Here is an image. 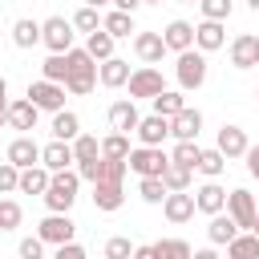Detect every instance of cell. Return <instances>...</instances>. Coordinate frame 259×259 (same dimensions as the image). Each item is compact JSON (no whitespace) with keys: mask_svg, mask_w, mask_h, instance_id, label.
I'll use <instances>...</instances> for the list:
<instances>
[{"mask_svg":"<svg viewBox=\"0 0 259 259\" xmlns=\"http://www.w3.org/2000/svg\"><path fill=\"white\" fill-rule=\"evenodd\" d=\"M138 121H142L138 101H113V105H109V125H113L117 134H134Z\"/></svg>","mask_w":259,"mask_h":259,"instance_id":"obj_23","label":"cell"},{"mask_svg":"<svg viewBox=\"0 0 259 259\" xmlns=\"http://www.w3.org/2000/svg\"><path fill=\"white\" fill-rule=\"evenodd\" d=\"M194 170H198V174H206V178H219V174L227 170V158L210 146V150H202V154H198V166H194Z\"/></svg>","mask_w":259,"mask_h":259,"instance_id":"obj_37","label":"cell"},{"mask_svg":"<svg viewBox=\"0 0 259 259\" xmlns=\"http://www.w3.org/2000/svg\"><path fill=\"white\" fill-rule=\"evenodd\" d=\"M190 259H219L214 247H202V251H190Z\"/></svg>","mask_w":259,"mask_h":259,"instance_id":"obj_53","label":"cell"},{"mask_svg":"<svg viewBox=\"0 0 259 259\" xmlns=\"http://www.w3.org/2000/svg\"><path fill=\"white\" fill-rule=\"evenodd\" d=\"M113 8H117V12H130V16H134V12L142 8V0H113Z\"/></svg>","mask_w":259,"mask_h":259,"instance_id":"obj_52","label":"cell"},{"mask_svg":"<svg viewBox=\"0 0 259 259\" xmlns=\"http://www.w3.org/2000/svg\"><path fill=\"white\" fill-rule=\"evenodd\" d=\"M142 4H162V0H142Z\"/></svg>","mask_w":259,"mask_h":259,"instance_id":"obj_59","label":"cell"},{"mask_svg":"<svg viewBox=\"0 0 259 259\" xmlns=\"http://www.w3.org/2000/svg\"><path fill=\"white\" fill-rule=\"evenodd\" d=\"M162 45H166V53H186V49H194V24H190V20H170V24L162 28Z\"/></svg>","mask_w":259,"mask_h":259,"instance_id":"obj_15","label":"cell"},{"mask_svg":"<svg viewBox=\"0 0 259 259\" xmlns=\"http://www.w3.org/2000/svg\"><path fill=\"white\" fill-rule=\"evenodd\" d=\"M101 28H105L113 40H121V36H130V32H138V28H134V16H130V12H117V8H109V12L101 16Z\"/></svg>","mask_w":259,"mask_h":259,"instance_id":"obj_28","label":"cell"},{"mask_svg":"<svg viewBox=\"0 0 259 259\" xmlns=\"http://www.w3.org/2000/svg\"><path fill=\"white\" fill-rule=\"evenodd\" d=\"M73 28H77V32H85V36H89V32H97V28H101V12H97V8H89V4H81V8L73 12Z\"/></svg>","mask_w":259,"mask_h":259,"instance_id":"obj_39","label":"cell"},{"mask_svg":"<svg viewBox=\"0 0 259 259\" xmlns=\"http://www.w3.org/2000/svg\"><path fill=\"white\" fill-rule=\"evenodd\" d=\"M125 85H130V101H150V97H158V93L166 89V77H162V69H154V65H138Z\"/></svg>","mask_w":259,"mask_h":259,"instance_id":"obj_5","label":"cell"},{"mask_svg":"<svg viewBox=\"0 0 259 259\" xmlns=\"http://www.w3.org/2000/svg\"><path fill=\"white\" fill-rule=\"evenodd\" d=\"M93 85H97V61L85 53V49H69V73H65V93H73V97H85V93H93Z\"/></svg>","mask_w":259,"mask_h":259,"instance_id":"obj_2","label":"cell"},{"mask_svg":"<svg viewBox=\"0 0 259 259\" xmlns=\"http://www.w3.org/2000/svg\"><path fill=\"white\" fill-rule=\"evenodd\" d=\"M36 235H40V243H45V247H61V243H73V235H77V223H73L69 214H57V210H49V214L36 223Z\"/></svg>","mask_w":259,"mask_h":259,"instance_id":"obj_6","label":"cell"},{"mask_svg":"<svg viewBox=\"0 0 259 259\" xmlns=\"http://www.w3.org/2000/svg\"><path fill=\"white\" fill-rule=\"evenodd\" d=\"M16 255H20V259H45V243H40V235H28V239H20Z\"/></svg>","mask_w":259,"mask_h":259,"instance_id":"obj_46","label":"cell"},{"mask_svg":"<svg viewBox=\"0 0 259 259\" xmlns=\"http://www.w3.org/2000/svg\"><path fill=\"white\" fill-rule=\"evenodd\" d=\"M243 158H247V174H251V178H259V146H247V154H243Z\"/></svg>","mask_w":259,"mask_h":259,"instance_id":"obj_51","label":"cell"},{"mask_svg":"<svg viewBox=\"0 0 259 259\" xmlns=\"http://www.w3.org/2000/svg\"><path fill=\"white\" fill-rule=\"evenodd\" d=\"M40 166L53 174V170H69L73 166V142H49V146H40Z\"/></svg>","mask_w":259,"mask_h":259,"instance_id":"obj_21","label":"cell"},{"mask_svg":"<svg viewBox=\"0 0 259 259\" xmlns=\"http://www.w3.org/2000/svg\"><path fill=\"white\" fill-rule=\"evenodd\" d=\"M130 61H121V57H109V61H97V81L105 85V89H121L125 81H130Z\"/></svg>","mask_w":259,"mask_h":259,"instance_id":"obj_20","label":"cell"},{"mask_svg":"<svg viewBox=\"0 0 259 259\" xmlns=\"http://www.w3.org/2000/svg\"><path fill=\"white\" fill-rule=\"evenodd\" d=\"M223 206H227V190L219 186V178H210V182H202L194 190V210L198 214H219Z\"/></svg>","mask_w":259,"mask_h":259,"instance_id":"obj_19","label":"cell"},{"mask_svg":"<svg viewBox=\"0 0 259 259\" xmlns=\"http://www.w3.org/2000/svg\"><path fill=\"white\" fill-rule=\"evenodd\" d=\"M255 97H259V93H255Z\"/></svg>","mask_w":259,"mask_h":259,"instance_id":"obj_62","label":"cell"},{"mask_svg":"<svg viewBox=\"0 0 259 259\" xmlns=\"http://www.w3.org/2000/svg\"><path fill=\"white\" fill-rule=\"evenodd\" d=\"M0 97H8V81L4 77H0Z\"/></svg>","mask_w":259,"mask_h":259,"instance_id":"obj_56","label":"cell"},{"mask_svg":"<svg viewBox=\"0 0 259 259\" xmlns=\"http://www.w3.org/2000/svg\"><path fill=\"white\" fill-rule=\"evenodd\" d=\"M231 65L235 69H255L259 65V45H255L251 32H243V36L231 40Z\"/></svg>","mask_w":259,"mask_h":259,"instance_id":"obj_22","label":"cell"},{"mask_svg":"<svg viewBox=\"0 0 259 259\" xmlns=\"http://www.w3.org/2000/svg\"><path fill=\"white\" fill-rule=\"evenodd\" d=\"M158 251H162V259H190V243L186 239H158Z\"/></svg>","mask_w":259,"mask_h":259,"instance_id":"obj_43","label":"cell"},{"mask_svg":"<svg viewBox=\"0 0 259 259\" xmlns=\"http://www.w3.org/2000/svg\"><path fill=\"white\" fill-rule=\"evenodd\" d=\"M36 109H45V113H57V109H65V85H57V81H28V93H24Z\"/></svg>","mask_w":259,"mask_h":259,"instance_id":"obj_9","label":"cell"},{"mask_svg":"<svg viewBox=\"0 0 259 259\" xmlns=\"http://www.w3.org/2000/svg\"><path fill=\"white\" fill-rule=\"evenodd\" d=\"M130 255H134V243H130L125 235L105 239V259H130Z\"/></svg>","mask_w":259,"mask_h":259,"instance_id":"obj_45","label":"cell"},{"mask_svg":"<svg viewBox=\"0 0 259 259\" xmlns=\"http://www.w3.org/2000/svg\"><path fill=\"white\" fill-rule=\"evenodd\" d=\"M198 8H202V20H227L231 16V0H198Z\"/></svg>","mask_w":259,"mask_h":259,"instance_id":"obj_44","label":"cell"},{"mask_svg":"<svg viewBox=\"0 0 259 259\" xmlns=\"http://www.w3.org/2000/svg\"><path fill=\"white\" fill-rule=\"evenodd\" d=\"M198 130H202V113L182 105L174 117H170V138L174 142H198Z\"/></svg>","mask_w":259,"mask_h":259,"instance_id":"obj_11","label":"cell"},{"mask_svg":"<svg viewBox=\"0 0 259 259\" xmlns=\"http://www.w3.org/2000/svg\"><path fill=\"white\" fill-rule=\"evenodd\" d=\"M239 235V223L227 214V210H219V214H210V223H206V239L214 243V247H227L231 239Z\"/></svg>","mask_w":259,"mask_h":259,"instance_id":"obj_25","label":"cell"},{"mask_svg":"<svg viewBox=\"0 0 259 259\" xmlns=\"http://www.w3.org/2000/svg\"><path fill=\"white\" fill-rule=\"evenodd\" d=\"M150 105H154L158 117H174V113L186 105V93H182V89H162L158 97H150Z\"/></svg>","mask_w":259,"mask_h":259,"instance_id":"obj_29","label":"cell"},{"mask_svg":"<svg viewBox=\"0 0 259 259\" xmlns=\"http://www.w3.org/2000/svg\"><path fill=\"white\" fill-rule=\"evenodd\" d=\"M85 4H89V8H97V12H101V8H109V4H113V0H85Z\"/></svg>","mask_w":259,"mask_h":259,"instance_id":"obj_54","label":"cell"},{"mask_svg":"<svg viewBox=\"0 0 259 259\" xmlns=\"http://www.w3.org/2000/svg\"><path fill=\"white\" fill-rule=\"evenodd\" d=\"M77 134H81V117L73 109H57L53 113V138L57 142H73Z\"/></svg>","mask_w":259,"mask_h":259,"instance_id":"obj_27","label":"cell"},{"mask_svg":"<svg viewBox=\"0 0 259 259\" xmlns=\"http://www.w3.org/2000/svg\"><path fill=\"white\" fill-rule=\"evenodd\" d=\"M16 182H20V170H16L12 162H0V194H12Z\"/></svg>","mask_w":259,"mask_h":259,"instance_id":"obj_47","label":"cell"},{"mask_svg":"<svg viewBox=\"0 0 259 259\" xmlns=\"http://www.w3.org/2000/svg\"><path fill=\"white\" fill-rule=\"evenodd\" d=\"M182 4H198V0H182Z\"/></svg>","mask_w":259,"mask_h":259,"instance_id":"obj_60","label":"cell"},{"mask_svg":"<svg viewBox=\"0 0 259 259\" xmlns=\"http://www.w3.org/2000/svg\"><path fill=\"white\" fill-rule=\"evenodd\" d=\"M113 45H117V40H113L105 28H97V32L85 36V53H89L93 61H109V57H113Z\"/></svg>","mask_w":259,"mask_h":259,"instance_id":"obj_32","label":"cell"},{"mask_svg":"<svg viewBox=\"0 0 259 259\" xmlns=\"http://www.w3.org/2000/svg\"><path fill=\"white\" fill-rule=\"evenodd\" d=\"M190 174H194V170L166 162V170H162V186H166V190H190Z\"/></svg>","mask_w":259,"mask_h":259,"instance_id":"obj_38","label":"cell"},{"mask_svg":"<svg viewBox=\"0 0 259 259\" xmlns=\"http://www.w3.org/2000/svg\"><path fill=\"white\" fill-rule=\"evenodd\" d=\"M49 178H53V174H49L40 162H36V166H24V170H20V182H16V190H20V194H45Z\"/></svg>","mask_w":259,"mask_h":259,"instance_id":"obj_26","label":"cell"},{"mask_svg":"<svg viewBox=\"0 0 259 259\" xmlns=\"http://www.w3.org/2000/svg\"><path fill=\"white\" fill-rule=\"evenodd\" d=\"M227 259H259V239L251 231H239L231 243H227Z\"/></svg>","mask_w":259,"mask_h":259,"instance_id":"obj_30","label":"cell"},{"mask_svg":"<svg viewBox=\"0 0 259 259\" xmlns=\"http://www.w3.org/2000/svg\"><path fill=\"white\" fill-rule=\"evenodd\" d=\"M134 57L142 61V65H158L162 57H166V45H162V32H134Z\"/></svg>","mask_w":259,"mask_h":259,"instance_id":"obj_16","label":"cell"},{"mask_svg":"<svg viewBox=\"0 0 259 259\" xmlns=\"http://www.w3.org/2000/svg\"><path fill=\"white\" fill-rule=\"evenodd\" d=\"M162 214H166L174 227L190 223V219H194V194H190V190H166V198H162Z\"/></svg>","mask_w":259,"mask_h":259,"instance_id":"obj_10","label":"cell"},{"mask_svg":"<svg viewBox=\"0 0 259 259\" xmlns=\"http://www.w3.org/2000/svg\"><path fill=\"white\" fill-rule=\"evenodd\" d=\"M73 20H65V16H49V20H40V45L49 49V53H69L73 49Z\"/></svg>","mask_w":259,"mask_h":259,"instance_id":"obj_7","label":"cell"},{"mask_svg":"<svg viewBox=\"0 0 259 259\" xmlns=\"http://www.w3.org/2000/svg\"><path fill=\"white\" fill-rule=\"evenodd\" d=\"M101 158H130V134H105L101 138Z\"/></svg>","mask_w":259,"mask_h":259,"instance_id":"obj_36","label":"cell"},{"mask_svg":"<svg viewBox=\"0 0 259 259\" xmlns=\"http://www.w3.org/2000/svg\"><path fill=\"white\" fill-rule=\"evenodd\" d=\"M198 154H202V146H198V142H174V150H170V162H174V166H186V170H194V166H198Z\"/></svg>","mask_w":259,"mask_h":259,"instance_id":"obj_35","label":"cell"},{"mask_svg":"<svg viewBox=\"0 0 259 259\" xmlns=\"http://www.w3.org/2000/svg\"><path fill=\"white\" fill-rule=\"evenodd\" d=\"M93 158H101V142L93 134H77L73 138V166L77 162H93Z\"/></svg>","mask_w":259,"mask_h":259,"instance_id":"obj_33","label":"cell"},{"mask_svg":"<svg viewBox=\"0 0 259 259\" xmlns=\"http://www.w3.org/2000/svg\"><path fill=\"white\" fill-rule=\"evenodd\" d=\"M65 73H69V53H49V61L40 65V77L65 85Z\"/></svg>","mask_w":259,"mask_h":259,"instance_id":"obj_34","label":"cell"},{"mask_svg":"<svg viewBox=\"0 0 259 259\" xmlns=\"http://www.w3.org/2000/svg\"><path fill=\"white\" fill-rule=\"evenodd\" d=\"M130 259H162V251H158V243H138Z\"/></svg>","mask_w":259,"mask_h":259,"instance_id":"obj_50","label":"cell"},{"mask_svg":"<svg viewBox=\"0 0 259 259\" xmlns=\"http://www.w3.org/2000/svg\"><path fill=\"white\" fill-rule=\"evenodd\" d=\"M4 113H8V97H0V125H4Z\"/></svg>","mask_w":259,"mask_h":259,"instance_id":"obj_55","label":"cell"},{"mask_svg":"<svg viewBox=\"0 0 259 259\" xmlns=\"http://www.w3.org/2000/svg\"><path fill=\"white\" fill-rule=\"evenodd\" d=\"M166 162H170V154H166L162 146H138V150H130V158H125V166H130L138 178H162Z\"/></svg>","mask_w":259,"mask_h":259,"instance_id":"obj_4","label":"cell"},{"mask_svg":"<svg viewBox=\"0 0 259 259\" xmlns=\"http://www.w3.org/2000/svg\"><path fill=\"white\" fill-rule=\"evenodd\" d=\"M16 170H24V166H36L40 162V146H36V138H28V134H16L12 142H8V154H4Z\"/></svg>","mask_w":259,"mask_h":259,"instance_id":"obj_14","label":"cell"},{"mask_svg":"<svg viewBox=\"0 0 259 259\" xmlns=\"http://www.w3.org/2000/svg\"><path fill=\"white\" fill-rule=\"evenodd\" d=\"M138 194H142V202H150V206H162V198H166V186H162V178H138Z\"/></svg>","mask_w":259,"mask_h":259,"instance_id":"obj_40","label":"cell"},{"mask_svg":"<svg viewBox=\"0 0 259 259\" xmlns=\"http://www.w3.org/2000/svg\"><path fill=\"white\" fill-rule=\"evenodd\" d=\"M121 202H125V190L117 182H93V206L97 210L113 214V210H121Z\"/></svg>","mask_w":259,"mask_h":259,"instance_id":"obj_24","label":"cell"},{"mask_svg":"<svg viewBox=\"0 0 259 259\" xmlns=\"http://www.w3.org/2000/svg\"><path fill=\"white\" fill-rule=\"evenodd\" d=\"M125 170H130L125 158H101V178H97V182H117V186H121V182H125Z\"/></svg>","mask_w":259,"mask_h":259,"instance_id":"obj_42","label":"cell"},{"mask_svg":"<svg viewBox=\"0 0 259 259\" xmlns=\"http://www.w3.org/2000/svg\"><path fill=\"white\" fill-rule=\"evenodd\" d=\"M247 8H251V12H259V0H247Z\"/></svg>","mask_w":259,"mask_h":259,"instance_id":"obj_58","label":"cell"},{"mask_svg":"<svg viewBox=\"0 0 259 259\" xmlns=\"http://www.w3.org/2000/svg\"><path fill=\"white\" fill-rule=\"evenodd\" d=\"M53 259H85V247L73 239V243H61L57 251H53Z\"/></svg>","mask_w":259,"mask_h":259,"instance_id":"obj_49","label":"cell"},{"mask_svg":"<svg viewBox=\"0 0 259 259\" xmlns=\"http://www.w3.org/2000/svg\"><path fill=\"white\" fill-rule=\"evenodd\" d=\"M77 190H81V174L69 166V170H53V178H49V186H45V206L49 210H57V214H69L73 210V202H77Z\"/></svg>","mask_w":259,"mask_h":259,"instance_id":"obj_1","label":"cell"},{"mask_svg":"<svg viewBox=\"0 0 259 259\" xmlns=\"http://www.w3.org/2000/svg\"><path fill=\"white\" fill-rule=\"evenodd\" d=\"M12 45H16V49H32V45H40V24L28 20V16H20V20L12 24Z\"/></svg>","mask_w":259,"mask_h":259,"instance_id":"obj_31","label":"cell"},{"mask_svg":"<svg viewBox=\"0 0 259 259\" xmlns=\"http://www.w3.org/2000/svg\"><path fill=\"white\" fill-rule=\"evenodd\" d=\"M251 235H255V239H259V214H255V223H251Z\"/></svg>","mask_w":259,"mask_h":259,"instance_id":"obj_57","label":"cell"},{"mask_svg":"<svg viewBox=\"0 0 259 259\" xmlns=\"http://www.w3.org/2000/svg\"><path fill=\"white\" fill-rule=\"evenodd\" d=\"M223 210L239 223V231H251V223H255V214H259V202H255L251 190L235 186V190H227V206H223Z\"/></svg>","mask_w":259,"mask_h":259,"instance_id":"obj_8","label":"cell"},{"mask_svg":"<svg viewBox=\"0 0 259 259\" xmlns=\"http://www.w3.org/2000/svg\"><path fill=\"white\" fill-rule=\"evenodd\" d=\"M255 45H259V36H255Z\"/></svg>","mask_w":259,"mask_h":259,"instance_id":"obj_61","label":"cell"},{"mask_svg":"<svg viewBox=\"0 0 259 259\" xmlns=\"http://www.w3.org/2000/svg\"><path fill=\"white\" fill-rule=\"evenodd\" d=\"M227 45V24L223 20H198L194 24V49L198 53H214Z\"/></svg>","mask_w":259,"mask_h":259,"instance_id":"obj_12","label":"cell"},{"mask_svg":"<svg viewBox=\"0 0 259 259\" xmlns=\"http://www.w3.org/2000/svg\"><path fill=\"white\" fill-rule=\"evenodd\" d=\"M73 170L81 174V182H97V178H101V158H93V162H77Z\"/></svg>","mask_w":259,"mask_h":259,"instance_id":"obj_48","label":"cell"},{"mask_svg":"<svg viewBox=\"0 0 259 259\" xmlns=\"http://www.w3.org/2000/svg\"><path fill=\"white\" fill-rule=\"evenodd\" d=\"M36 117H40V109L28 101V97H20V101H8V113H4V125H12V130H20V134H28V130H36Z\"/></svg>","mask_w":259,"mask_h":259,"instance_id":"obj_17","label":"cell"},{"mask_svg":"<svg viewBox=\"0 0 259 259\" xmlns=\"http://www.w3.org/2000/svg\"><path fill=\"white\" fill-rule=\"evenodd\" d=\"M20 219H24L20 202H16V198H0V231H16Z\"/></svg>","mask_w":259,"mask_h":259,"instance_id":"obj_41","label":"cell"},{"mask_svg":"<svg viewBox=\"0 0 259 259\" xmlns=\"http://www.w3.org/2000/svg\"><path fill=\"white\" fill-rule=\"evenodd\" d=\"M247 146H251V142H247V130H243V125H223V130H219L214 150H219L227 162H231V158H243V154H247Z\"/></svg>","mask_w":259,"mask_h":259,"instance_id":"obj_18","label":"cell"},{"mask_svg":"<svg viewBox=\"0 0 259 259\" xmlns=\"http://www.w3.org/2000/svg\"><path fill=\"white\" fill-rule=\"evenodd\" d=\"M174 77H178V89H182V93L198 89V85L206 81V53H198V49H186V53H178Z\"/></svg>","mask_w":259,"mask_h":259,"instance_id":"obj_3","label":"cell"},{"mask_svg":"<svg viewBox=\"0 0 259 259\" xmlns=\"http://www.w3.org/2000/svg\"><path fill=\"white\" fill-rule=\"evenodd\" d=\"M134 138H138V146H162V142L170 138V117H158V113H146V117L138 121V130H134Z\"/></svg>","mask_w":259,"mask_h":259,"instance_id":"obj_13","label":"cell"}]
</instances>
